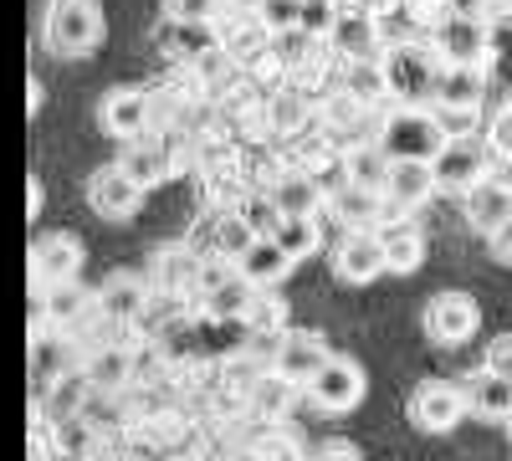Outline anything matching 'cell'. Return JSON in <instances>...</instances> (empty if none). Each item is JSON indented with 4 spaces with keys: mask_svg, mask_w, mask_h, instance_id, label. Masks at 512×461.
I'll return each instance as SVG.
<instances>
[{
    "mask_svg": "<svg viewBox=\"0 0 512 461\" xmlns=\"http://www.w3.org/2000/svg\"><path fill=\"white\" fill-rule=\"evenodd\" d=\"M303 118H308V103L297 98V93H282V98H272V129H303Z\"/></svg>",
    "mask_w": 512,
    "mask_h": 461,
    "instance_id": "obj_40",
    "label": "cell"
},
{
    "mask_svg": "<svg viewBox=\"0 0 512 461\" xmlns=\"http://www.w3.org/2000/svg\"><path fill=\"white\" fill-rule=\"evenodd\" d=\"M118 170L134 180V185H159V180H169L175 175V144L169 139H134L123 149V159H118Z\"/></svg>",
    "mask_w": 512,
    "mask_h": 461,
    "instance_id": "obj_17",
    "label": "cell"
},
{
    "mask_svg": "<svg viewBox=\"0 0 512 461\" xmlns=\"http://www.w3.org/2000/svg\"><path fill=\"white\" fill-rule=\"evenodd\" d=\"M139 200H144V185H134L118 164H108V170H98L93 175V185H88V205L103 216V221H128L139 211Z\"/></svg>",
    "mask_w": 512,
    "mask_h": 461,
    "instance_id": "obj_15",
    "label": "cell"
},
{
    "mask_svg": "<svg viewBox=\"0 0 512 461\" xmlns=\"http://www.w3.org/2000/svg\"><path fill=\"white\" fill-rule=\"evenodd\" d=\"M354 6H359V11H369V16H379V11H390L395 0H354Z\"/></svg>",
    "mask_w": 512,
    "mask_h": 461,
    "instance_id": "obj_49",
    "label": "cell"
},
{
    "mask_svg": "<svg viewBox=\"0 0 512 461\" xmlns=\"http://www.w3.org/2000/svg\"><path fill=\"white\" fill-rule=\"evenodd\" d=\"M82 395H88V374L82 369H67L57 374V380L47 385V395H41V405H47V421H72V415L82 410Z\"/></svg>",
    "mask_w": 512,
    "mask_h": 461,
    "instance_id": "obj_28",
    "label": "cell"
},
{
    "mask_svg": "<svg viewBox=\"0 0 512 461\" xmlns=\"http://www.w3.org/2000/svg\"><path fill=\"white\" fill-rule=\"evenodd\" d=\"M88 308H93V298L82 292L77 277H72V282H57V287H41V318H47L52 328L82 323V318H88Z\"/></svg>",
    "mask_w": 512,
    "mask_h": 461,
    "instance_id": "obj_24",
    "label": "cell"
},
{
    "mask_svg": "<svg viewBox=\"0 0 512 461\" xmlns=\"http://www.w3.org/2000/svg\"><path fill=\"white\" fill-rule=\"evenodd\" d=\"M246 303H251V282L241 277V272H231L226 282H216V287H210L205 292V313L210 318H246Z\"/></svg>",
    "mask_w": 512,
    "mask_h": 461,
    "instance_id": "obj_31",
    "label": "cell"
},
{
    "mask_svg": "<svg viewBox=\"0 0 512 461\" xmlns=\"http://www.w3.org/2000/svg\"><path fill=\"white\" fill-rule=\"evenodd\" d=\"M461 385V400H466V415H482V421H507L512 415V380L507 374H492V369H477L466 374Z\"/></svg>",
    "mask_w": 512,
    "mask_h": 461,
    "instance_id": "obj_16",
    "label": "cell"
},
{
    "mask_svg": "<svg viewBox=\"0 0 512 461\" xmlns=\"http://www.w3.org/2000/svg\"><path fill=\"white\" fill-rule=\"evenodd\" d=\"M200 461H216V456H200Z\"/></svg>",
    "mask_w": 512,
    "mask_h": 461,
    "instance_id": "obj_51",
    "label": "cell"
},
{
    "mask_svg": "<svg viewBox=\"0 0 512 461\" xmlns=\"http://www.w3.org/2000/svg\"><path fill=\"white\" fill-rule=\"evenodd\" d=\"M313 41H318V36H308L303 26H287V31L272 36V57H277L282 67H303L308 52H313Z\"/></svg>",
    "mask_w": 512,
    "mask_h": 461,
    "instance_id": "obj_36",
    "label": "cell"
},
{
    "mask_svg": "<svg viewBox=\"0 0 512 461\" xmlns=\"http://www.w3.org/2000/svg\"><path fill=\"white\" fill-rule=\"evenodd\" d=\"M431 195H436L431 159H390V175H384V205H395V211H420Z\"/></svg>",
    "mask_w": 512,
    "mask_h": 461,
    "instance_id": "obj_13",
    "label": "cell"
},
{
    "mask_svg": "<svg viewBox=\"0 0 512 461\" xmlns=\"http://www.w3.org/2000/svg\"><path fill=\"white\" fill-rule=\"evenodd\" d=\"M246 323H251L256 333H277V328H282L277 298H251V303H246Z\"/></svg>",
    "mask_w": 512,
    "mask_h": 461,
    "instance_id": "obj_42",
    "label": "cell"
},
{
    "mask_svg": "<svg viewBox=\"0 0 512 461\" xmlns=\"http://www.w3.org/2000/svg\"><path fill=\"white\" fill-rule=\"evenodd\" d=\"M93 303H98V313L113 318V323H134V318L144 313V303H149V292H144L139 277H113Z\"/></svg>",
    "mask_w": 512,
    "mask_h": 461,
    "instance_id": "obj_25",
    "label": "cell"
},
{
    "mask_svg": "<svg viewBox=\"0 0 512 461\" xmlns=\"http://www.w3.org/2000/svg\"><path fill=\"white\" fill-rule=\"evenodd\" d=\"M328 41H333V52H338V57H349V62L374 57V52H379V21H374L369 11L349 6V11H338V16H333Z\"/></svg>",
    "mask_w": 512,
    "mask_h": 461,
    "instance_id": "obj_20",
    "label": "cell"
},
{
    "mask_svg": "<svg viewBox=\"0 0 512 461\" xmlns=\"http://www.w3.org/2000/svg\"><path fill=\"white\" fill-rule=\"evenodd\" d=\"M482 369L507 374V380H512V333H497V339L482 349Z\"/></svg>",
    "mask_w": 512,
    "mask_h": 461,
    "instance_id": "obj_44",
    "label": "cell"
},
{
    "mask_svg": "<svg viewBox=\"0 0 512 461\" xmlns=\"http://www.w3.org/2000/svg\"><path fill=\"white\" fill-rule=\"evenodd\" d=\"M338 11H344L338 0H303V11H297V26H303L308 36H318V41H323Z\"/></svg>",
    "mask_w": 512,
    "mask_h": 461,
    "instance_id": "obj_38",
    "label": "cell"
},
{
    "mask_svg": "<svg viewBox=\"0 0 512 461\" xmlns=\"http://www.w3.org/2000/svg\"><path fill=\"white\" fill-rule=\"evenodd\" d=\"M461 415H466V400H461V385H451V380H425V385L410 395V421H415L420 431H431V436L456 431Z\"/></svg>",
    "mask_w": 512,
    "mask_h": 461,
    "instance_id": "obj_6",
    "label": "cell"
},
{
    "mask_svg": "<svg viewBox=\"0 0 512 461\" xmlns=\"http://www.w3.org/2000/svg\"><path fill=\"white\" fill-rule=\"evenodd\" d=\"M246 246H251V231H246V221H241V216H226V221H216V257L236 262Z\"/></svg>",
    "mask_w": 512,
    "mask_h": 461,
    "instance_id": "obj_37",
    "label": "cell"
},
{
    "mask_svg": "<svg viewBox=\"0 0 512 461\" xmlns=\"http://www.w3.org/2000/svg\"><path fill=\"white\" fill-rule=\"evenodd\" d=\"M236 272H241L251 287H272L277 277L292 272V262H287V251H282L272 236H251V246L236 257Z\"/></svg>",
    "mask_w": 512,
    "mask_h": 461,
    "instance_id": "obj_21",
    "label": "cell"
},
{
    "mask_svg": "<svg viewBox=\"0 0 512 461\" xmlns=\"http://www.w3.org/2000/svg\"><path fill=\"white\" fill-rule=\"evenodd\" d=\"M384 175H390V154H384L379 144H354L344 154V180L349 185H369L384 195Z\"/></svg>",
    "mask_w": 512,
    "mask_h": 461,
    "instance_id": "obj_29",
    "label": "cell"
},
{
    "mask_svg": "<svg viewBox=\"0 0 512 461\" xmlns=\"http://www.w3.org/2000/svg\"><path fill=\"white\" fill-rule=\"evenodd\" d=\"M328 211H333V221L344 226V231H374L384 221V195L369 190V185H349L344 180V185L328 195Z\"/></svg>",
    "mask_w": 512,
    "mask_h": 461,
    "instance_id": "obj_19",
    "label": "cell"
},
{
    "mask_svg": "<svg viewBox=\"0 0 512 461\" xmlns=\"http://www.w3.org/2000/svg\"><path fill=\"white\" fill-rule=\"evenodd\" d=\"M241 6H246V11H251V16H256V6H262V0H241Z\"/></svg>",
    "mask_w": 512,
    "mask_h": 461,
    "instance_id": "obj_50",
    "label": "cell"
},
{
    "mask_svg": "<svg viewBox=\"0 0 512 461\" xmlns=\"http://www.w3.org/2000/svg\"><path fill=\"white\" fill-rule=\"evenodd\" d=\"M67 369H72V349H67L62 333H36V344H31V390H36V400L47 395V385Z\"/></svg>",
    "mask_w": 512,
    "mask_h": 461,
    "instance_id": "obj_23",
    "label": "cell"
},
{
    "mask_svg": "<svg viewBox=\"0 0 512 461\" xmlns=\"http://www.w3.org/2000/svg\"><path fill=\"white\" fill-rule=\"evenodd\" d=\"M297 11H303V0H262V6H256V21L277 36V31L297 26Z\"/></svg>",
    "mask_w": 512,
    "mask_h": 461,
    "instance_id": "obj_39",
    "label": "cell"
},
{
    "mask_svg": "<svg viewBox=\"0 0 512 461\" xmlns=\"http://www.w3.org/2000/svg\"><path fill=\"white\" fill-rule=\"evenodd\" d=\"M256 461H303V456H297L292 446H282V441H272V446H267L262 456H256Z\"/></svg>",
    "mask_w": 512,
    "mask_h": 461,
    "instance_id": "obj_48",
    "label": "cell"
},
{
    "mask_svg": "<svg viewBox=\"0 0 512 461\" xmlns=\"http://www.w3.org/2000/svg\"><path fill=\"white\" fill-rule=\"evenodd\" d=\"M384 67V88L400 103H431V88H436V52L420 47V41H390V52L379 57Z\"/></svg>",
    "mask_w": 512,
    "mask_h": 461,
    "instance_id": "obj_3",
    "label": "cell"
},
{
    "mask_svg": "<svg viewBox=\"0 0 512 461\" xmlns=\"http://www.w3.org/2000/svg\"><path fill=\"white\" fill-rule=\"evenodd\" d=\"M431 175H436V190H466L472 180L487 175V149L477 139H446L441 154L431 159Z\"/></svg>",
    "mask_w": 512,
    "mask_h": 461,
    "instance_id": "obj_11",
    "label": "cell"
},
{
    "mask_svg": "<svg viewBox=\"0 0 512 461\" xmlns=\"http://www.w3.org/2000/svg\"><path fill=\"white\" fill-rule=\"evenodd\" d=\"M98 118H103V129H108L113 139L134 144V139L149 134V123H154V98H149L144 88H113V93L103 98Z\"/></svg>",
    "mask_w": 512,
    "mask_h": 461,
    "instance_id": "obj_10",
    "label": "cell"
},
{
    "mask_svg": "<svg viewBox=\"0 0 512 461\" xmlns=\"http://www.w3.org/2000/svg\"><path fill=\"white\" fill-rule=\"evenodd\" d=\"M379 231V246H384V272H415L420 267V257H425V236L410 226V221H395V226H374Z\"/></svg>",
    "mask_w": 512,
    "mask_h": 461,
    "instance_id": "obj_22",
    "label": "cell"
},
{
    "mask_svg": "<svg viewBox=\"0 0 512 461\" xmlns=\"http://www.w3.org/2000/svg\"><path fill=\"white\" fill-rule=\"evenodd\" d=\"M82 272V246L72 241V236H41L36 246H31V287L41 292V287H57V282H72Z\"/></svg>",
    "mask_w": 512,
    "mask_h": 461,
    "instance_id": "obj_12",
    "label": "cell"
},
{
    "mask_svg": "<svg viewBox=\"0 0 512 461\" xmlns=\"http://www.w3.org/2000/svg\"><path fill=\"white\" fill-rule=\"evenodd\" d=\"M169 21H210L216 16V0H164Z\"/></svg>",
    "mask_w": 512,
    "mask_h": 461,
    "instance_id": "obj_46",
    "label": "cell"
},
{
    "mask_svg": "<svg viewBox=\"0 0 512 461\" xmlns=\"http://www.w3.org/2000/svg\"><path fill=\"white\" fill-rule=\"evenodd\" d=\"M333 272L354 282V287H369L374 277H384V246H379V231H349L333 251Z\"/></svg>",
    "mask_w": 512,
    "mask_h": 461,
    "instance_id": "obj_14",
    "label": "cell"
},
{
    "mask_svg": "<svg viewBox=\"0 0 512 461\" xmlns=\"http://www.w3.org/2000/svg\"><path fill=\"white\" fill-rule=\"evenodd\" d=\"M103 41V6L98 0H52L47 11V47L57 57H88Z\"/></svg>",
    "mask_w": 512,
    "mask_h": 461,
    "instance_id": "obj_2",
    "label": "cell"
},
{
    "mask_svg": "<svg viewBox=\"0 0 512 461\" xmlns=\"http://www.w3.org/2000/svg\"><path fill=\"white\" fill-rule=\"evenodd\" d=\"M128 369H134V359H128L123 344H103L88 354V364H82V374H88L93 390H123L128 385Z\"/></svg>",
    "mask_w": 512,
    "mask_h": 461,
    "instance_id": "obj_26",
    "label": "cell"
},
{
    "mask_svg": "<svg viewBox=\"0 0 512 461\" xmlns=\"http://www.w3.org/2000/svg\"><path fill=\"white\" fill-rule=\"evenodd\" d=\"M461 216L472 231L492 236L507 216H512V180H497V175H482L461 190Z\"/></svg>",
    "mask_w": 512,
    "mask_h": 461,
    "instance_id": "obj_8",
    "label": "cell"
},
{
    "mask_svg": "<svg viewBox=\"0 0 512 461\" xmlns=\"http://www.w3.org/2000/svg\"><path fill=\"white\" fill-rule=\"evenodd\" d=\"M420 328H425V339H431L436 349H456V344H466V339H472V333L482 328L477 298H472V292H436V298L425 303Z\"/></svg>",
    "mask_w": 512,
    "mask_h": 461,
    "instance_id": "obj_4",
    "label": "cell"
},
{
    "mask_svg": "<svg viewBox=\"0 0 512 461\" xmlns=\"http://www.w3.org/2000/svg\"><path fill=\"white\" fill-rule=\"evenodd\" d=\"M195 267H200V262H190L185 251H169V257H159V282H169V287L195 282Z\"/></svg>",
    "mask_w": 512,
    "mask_h": 461,
    "instance_id": "obj_43",
    "label": "cell"
},
{
    "mask_svg": "<svg viewBox=\"0 0 512 461\" xmlns=\"http://www.w3.org/2000/svg\"><path fill=\"white\" fill-rule=\"evenodd\" d=\"M272 241L287 251V262L297 267L303 257H313V251H318L323 231H318V221H313V216H282V221H277V231H272Z\"/></svg>",
    "mask_w": 512,
    "mask_h": 461,
    "instance_id": "obj_30",
    "label": "cell"
},
{
    "mask_svg": "<svg viewBox=\"0 0 512 461\" xmlns=\"http://www.w3.org/2000/svg\"><path fill=\"white\" fill-rule=\"evenodd\" d=\"M390 159H436L446 134L436 129V113L425 103H400L390 118L379 123V139H374Z\"/></svg>",
    "mask_w": 512,
    "mask_h": 461,
    "instance_id": "obj_1",
    "label": "cell"
},
{
    "mask_svg": "<svg viewBox=\"0 0 512 461\" xmlns=\"http://www.w3.org/2000/svg\"><path fill=\"white\" fill-rule=\"evenodd\" d=\"M303 390H308V400H313L318 410L344 415V410H354V405L364 400V369H359L349 354H328L323 369L313 374Z\"/></svg>",
    "mask_w": 512,
    "mask_h": 461,
    "instance_id": "obj_5",
    "label": "cell"
},
{
    "mask_svg": "<svg viewBox=\"0 0 512 461\" xmlns=\"http://www.w3.org/2000/svg\"><path fill=\"white\" fill-rule=\"evenodd\" d=\"M344 98H349V103H359V108L390 98V88H384V67H379V57H359V62H349V67H344Z\"/></svg>",
    "mask_w": 512,
    "mask_h": 461,
    "instance_id": "obj_27",
    "label": "cell"
},
{
    "mask_svg": "<svg viewBox=\"0 0 512 461\" xmlns=\"http://www.w3.org/2000/svg\"><path fill=\"white\" fill-rule=\"evenodd\" d=\"M175 47H180L185 57H205V52H210L205 21H175Z\"/></svg>",
    "mask_w": 512,
    "mask_h": 461,
    "instance_id": "obj_41",
    "label": "cell"
},
{
    "mask_svg": "<svg viewBox=\"0 0 512 461\" xmlns=\"http://www.w3.org/2000/svg\"><path fill=\"white\" fill-rule=\"evenodd\" d=\"M246 390H251V410H256V415H267V421H277V415H287V405H292V390H297V385H287L282 374L272 369V374H262V380L246 385Z\"/></svg>",
    "mask_w": 512,
    "mask_h": 461,
    "instance_id": "obj_33",
    "label": "cell"
},
{
    "mask_svg": "<svg viewBox=\"0 0 512 461\" xmlns=\"http://www.w3.org/2000/svg\"><path fill=\"white\" fill-rule=\"evenodd\" d=\"M487 139H492V154L512 164V103H502V108H497V118H492V134H487Z\"/></svg>",
    "mask_w": 512,
    "mask_h": 461,
    "instance_id": "obj_45",
    "label": "cell"
},
{
    "mask_svg": "<svg viewBox=\"0 0 512 461\" xmlns=\"http://www.w3.org/2000/svg\"><path fill=\"white\" fill-rule=\"evenodd\" d=\"M436 113V129L446 139H472L477 134V123H482V108H451V103H431Z\"/></svg>",
    "mask_w": 512,
    "mask_h": 461,
    "instance_id": "obj_35",
    "label": "cell"
},
{
    "mask_svg": "<svg viewBox=\"0 0 512 461\" xmlns=\"http://www.w3.org/2000/svg\"><path fill=\"white\" fill-rule=\"evenodd\" d=\"M323 359H328V344L318 333H277V344H272V369L297 390L323 369Z\"/></svg>",
    "mask_w": 512,
    "mask_h": 461,
    "instance_id": "obj_9",
    "label": "cell"
},
{
    "mask_svg": "<svg viewBox=\"0 0 512 461\" xmlns=\"http://www.w3.org/2000/svg\"><path fill=\"white\" fill-rule=\"evenodd\" d=\"M236 216L246 221V231L251 236H272L277 231V221H282V211H277V200L262 190V195H241V205H236Z\"/></svg>",
    "mask_w": 512,
    "mask_h": 461,
    "instance_id": "obj_34",
    "label": "cell"
},
{
    "mask_svg": "<svg viewBox=\"0 0 512 461\" xmlns=\"http://www.w3.org/2000/svg\"><path fill=\"white\" fill-rule=\"evenodd\" d=\"M431 52H436V62H472V67H482L487 62V26H482V16H446L436 31H431Z\"/></svg>",
    "mask_w": 512,
    "mask_h": 461,
    "instance_id": "obj_7",
    "label": "cell"
},
{
    "mask_svg": "<svg viewBox=\"0 0 512 461\" xmlns=\"http://www.w3.org/2000/svg\"><path fill=\"white\" fill-rule=\"evenodd\" d=\"M507 431H512V415H507Z\"/></svg>",
    "mask_w": 512,
    "mask_h": 461,
    "instance_id": "obj_52",
    "label": "cell"
},
{
    "mask_svg": "<svg viewBox=\"0 0 512 461\" xmlns=\"http://www.w3.org/2000/svg\"><path fill=\"white\" fill-rule=\"evenodd\" d=\"M487 98V72L472 62H441L436 67V88L431 103H451V108H482Z\"/></svg>",
    "mask_w": 512,
    "mask_h": 461,
    "instance_id": "obj_18",
    "label": "cell"
},
{
    "mask_svg": "<svg viewBox=\"0 0 512 461\" xmlns=\"http://www.w3.org/2000/svg\"><path fill=\"white\" fill-rule=\"evenodd\" d=\"M502 6H512V0H502Z\"/></svg>",
    "mask_w": 512,
    "mask_h": 461,
    "instance_id": "obj_53",
    "label": "cell"
},
{
    "mask_svg": "<svg viewBox=\"0 0 512 461\" xmlns=\"http://www.w3.org/2000/svg\"><path fill=\"white\" fill-rule=\"evenodd\" d=\"M267 195L277 200L282 216H313V211H318V185H313L308 175H282Z\"/></svg>",
    "mask_w": 512,
    "mask_h": 461,
    "instance_id": "obj_32",
    "label": "cell"
},
{
    "mask_svg": "<svg viewBox=\"0 0 512 461\" xmlns=\"http://www.w3.org/2000/svg\"><path fill=\"white\" fill-rule=\"evenodd\" d=\"M487 241H492V257L512 267V216H507V221H502V226H497V231H492Z\"/></svg>",
    "mask_w": 512,
    "mask_h": 461,
    "instance_id": "obj_47",
    "label": "cell"
}]
</instances>
